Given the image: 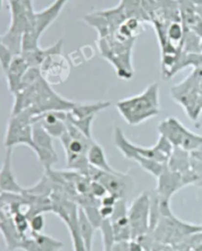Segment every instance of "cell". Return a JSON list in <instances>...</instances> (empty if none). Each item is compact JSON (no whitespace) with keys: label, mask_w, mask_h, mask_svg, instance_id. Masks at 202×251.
<instances>
[{"label":"cell","mask_w":202,"mask_h":251,"mask_svg":"<svg viewBox=\"0 0 202 251\" xmlns=\"http://www.w3.org/2000/svg\"><path fill=\"white\" fill-rule=\"evenodd\" d=\"M113 141L125 158L137 162L145 171L156 178L166 168L174 150L173 145L163 136H160L156 145L151 148L136 146L126 139L119 128L114 129Z\"/></svg>","instance_id":"6da1fadb"},{"label":"cell","mask_w":202,"mask_h":251,"mask_svg":"<svg viewBox=\"0 0 202 251\" xmlns=\"http://www.w3.org/2000/svg\"><path fill=\"white\" fill-rule=\"evenodd\" d=\"M76 102L67 100L58 95L49 85L41 77L33 85L17 92L14 95V105L11 116L16 115L26 109H29L35 117L51 111L69 112Z\"/></svg>","instance_id":"7a4b0ae2"},{"label":"cell","mask_w":202,"mask_h":251,"mask_svg":"<svg viewBox=\"0 0 202 251\" xmlns=\"http://www.w3.org/2000/svg\"><path fill=\"white\" fill-rule=\"evenodd\" d=\"M159 84L152 83L142 93L118 101L116 109L128 125L137 126L159 114Z\"/></svg>","instance_id":"3957f363"},{"label":"cell","mask_w":202,"mask_h":251,"mask_svg":"<svg viewBox=\"0 0 202 251\" xmlns=\"http://www.w3.org/2000/svg\"><path fill=\"white\" fill-rule=\"evenodd\" d=\"M59 140L65 151L67 168L89 177L91 166L87 160V151L93 139L85 136L67 120V130Z\"/></svg>","instance_id":"277c9868"},{"label":"cell","mask_w":202,"mask_h":251,"mask_svg":"<svg viewBox=\"0 0 202 251\" xmlns=\"http://www.w3.org/2000/svg\"><path fill=\"white\" fill-rule=\"evenodd\" d=\"M34 118V114L29 109L11 116L4 139V146L6 149H13L16 146L24 145L35 151V144L33 140Z\"/></svg>","instance_id":"5b68a950"},{"label":"cell","mask_w":202,"mask_h":251,"mask_svg":"<svg viewBox=\"0 0 202 251\" xmlns=\"http://www.w3.org/2000/svg\"><path fill=\"white\" fill-rule=\"evenodd\" d=\"M160 136L165 137L175 148L192 152L202 147V136H198L188 129L175 117H169L159 124Z\"/></svg>","instance_id":"8992f818"},{"label":"cell","mask_w":202,"mask_h":251,"mask_svg":"<svg viewBox=\"0 0 202 251\" xmlns=\"http://www.w3.org/2000/svg\"><path fill=\"white\" fill-rule=\"evenodd\" d=\"M151 195L140 194L128 208L127 216L131 229V239H139L150 233Z\"/></svg>","instance_id":"52a82bcc"},{"label":"cell","mask_w":202,"mask_h":251,"mask_svg":"<svg viewBox=\"0 0 202 251\" xmlns=\"http://www.w3.org/2000/svg\"><path fill=\"white\" fill-rule=\"evenodd\" d=\"M89 177L92 180H96L101 183L108 194L116 197L118 200H125V197L132 188V179L129 175L115 170L112 172H105L91 166Z\"/></svg>","instance_id":"ba28073f"},{"label":"cell","mask_w":202,"mask_h":251,"mask_svg":"<svg viewBox=\"0 0 202 251\" xmlns=\"http://www.w3.org/2000/svg\"><path fill=\"white\" fill-rule=\"evenodd\" d=\"M43 79L49 85H59L64 83L70 75V62L61 52L48 54L40 66Z\"/></svg>","instance_id":"9c48e42d"},{"label":"cell","mask_w":202,"mask_h":251,"mask_svg":"<svg viewBox=\"0 0 202 251\" xmlns=\"http://www.w3.org/2000/svg\"><path fill=\"white\" fill-rule=\"evenodd\" d=\"M52 137L45 131L40 122L33 123V140L35 144V153L43 164L45 171L52 169L58 161V155L54 150Z\"/></svg>","instance_id":"30bf717a"},{"label":"cell","mask_w":202,"mask_h":251,"mask_svg":"<svg viewBox=\"0 0 202 251\" xmlns=\"http://www.w3.org/2000/svg\"><path fill=\"white\" fill-rule=\"evenodd\" d=\"M156 193L162 203H170L171 197L180 188L188 185L183 175L174 172L166 166L163 172L157 177Z\"/></svg>","instance_id":"8fae6325"},{"label":"cell","mask_w":202,"mask_h":251,"mask_svg":"<svg viewBox=\"0 0 202 251\" xmlns=\"http://www.w3.org/2000/svg\"><path fill=\"white\" fill-rule=\"evenodd\" d=\"M11 22L7 32L22 36L25 32L32 30L34 27V20L28 14L22 0H8Z\"/></svg>","instance_id":"7c38bea8"},{"label":"cell","mask_w":202,"mask_h":251,"mask_svg":"<svg viewBox=\"0 0 202 251\" xmlns=\"http://www.w3.org/2000/svg\"><path fill=\"white\" fill-rule=\"evenodd\" d=\"M63 247V243L51 236L45 235L42 232L29 231L25 235L18 249L24 251H59Z\"/></svg>","instance_id":"4fadbf2b"},{"label":"cell","mask_w":202,"mask_h":251,"mask_svg":"<svg viewBox=\"0 0 202 251\" xmlns=\"http://www.w3.org/2000/svg\"><path fill=\"white\" fill-rule=\"evenodd\" d=\"M68 0H54L46 8L35 13L34 27L31 31L37 38H41L44 32L57 19L61 10Z\"/></svg>","instance_id":"5bb4252c"},{"label":"cell","mask_w":202,"mask_h":251,"mask_svg":"<svg viewBox=\"0 0 202 251\" xmlns=\"http://www.w3.org/2000/svg\"><path fill=\"white\" fill-rule=\"evenodd\" d=\"M12 152L13 149H6L5 158L0 169V192L21 194L24 188L19 185L12 170Z\"/></svg>","instance_id":"9a60e30c"},{"label":"cell","mask_w":202,"mask_h":251,"mask_svg":"<svg viewBox=\"0 0 202 251\" xmlns=\"http://www.w3.org/2000/svg\"><path fill=\"white\" fill-rule=\"evenodd\" d=\"M29 65L26 59L21 55H15L11 61L10 67L5 73L7 78L8 89L13 95L20 90L22 78L26 72L29 70Z\"/></svg>","instance_id":"2e32d148"},{"label":"cell","mask_w":202,"mask_h":251,"mask_svg":"<svg viewBox=\"0 0 202 251\" xmlns=\"http://www.w3.org/2000/svg\"><path fill=\"white\" fill-rule=\"evenodd\" d=\"M111 106L108 101H97V102H76L74 107L67 112L71 118L74 119H84L95 117L99 112L106 110Z\"/></svg>","instance_id":"e0dca14e"},{"label":"cell","mask_w":202,"mask_h":251,"mask_svg":"<svg viewBox=\"0 0 202 251\" xmlns=\"http://www.w3.org/2000/svg\"><path fill=\"white\" fill-rule=\"evenodd\" d=\"M62 45H63V41L59 40L51 47H48L46 49H42L39 47L38 49L33 50L22 51L21 55L26 59L30 68H40V66L43 64V61L48 54L52 52L62 51Z\"/></svg>","instance_id":"ac0fdd59"},{"label":"cell","mask_w":202,"mask_h":251,"mask_svg":"<svg viewBox=\"0 0 202 251\" xmlns=\"http://www.w3.org/2000/svg\"><path fill=\"white\" fill-rule=\"evenodd\" d=\"M87 160H88L90 166H92L96 169H99L101 171L112 172L114 170L109 164L104 149L99 144H97L95 141L91 144V146L87 151Z\"/></svg>","instance_id":"d6986e66"},{"label":"cell","mask_w":202,"mask_h":251,"mask_svg":"<svg viewBox=\"0 0 202 251\" xmlns=\"http://www.w3.org/2000/svg\"><path fill=\"white\" fill-rule=\"evenodd\" d=\"M78 228L81 238L87 248L88 251H92V242L95 233V226L91 223L89 218L87 217L86 213L82 208L79 207L78 211Z\"/></svg>","instance_id":"ffe728a7"},{"label":"cell","mask_w":202,"mask_h":251,"mask_svg":"<svg viewBox=\"0 0 202 251\" xmlns=\"http://www.w3.org/2000/svg\"><path fill=\"white\" fill-rule=\"evenodd\" d=\"M13 57V53L5 45H3V43L0 45V67L3 70L4 74L9 69Z\"/></svg>","instance_id":"44dd1931"},{"label":"cell","mask_w":202,"mask_h":251,"mask_svg":"<svg viewBox=\"0 0 202 251\" xmlns=\"http://www.w3.org/2000/svg\"><path fill=\"white\" fill-rule=\"evenodd\" d=\"M30 230L34 232H42L45 226V219L43 214H38L29 219Z\"/></svg>","instance_id":"7402d4cb"},{"label":"cell","mask_w":202,"mask_h":251,"mask_svg":"<svg viewBox=\"0 0 202 251\" xmlns=\"http://www.w3.org/2000/svg\"><path fill=\"white\" fill-rule=\"evenodd\" d=\"M2 6H3V0H0V10L2 9Z\"/></svg>","instance_id":"603a6c76"},{"label":"cell","mask_w":202,"mask_h":251,"mask_svg":"<svg viewBox=\"0 0 202 251\" xmlns=\"http://www.w3.org/2000/svg\"><path fill=\"white\" fill-rule=\"evenodd\" d=\"M201 110H202V108H201Z\"/></svg>","instance_id":"cb8c5ba5"}]
</instances>
